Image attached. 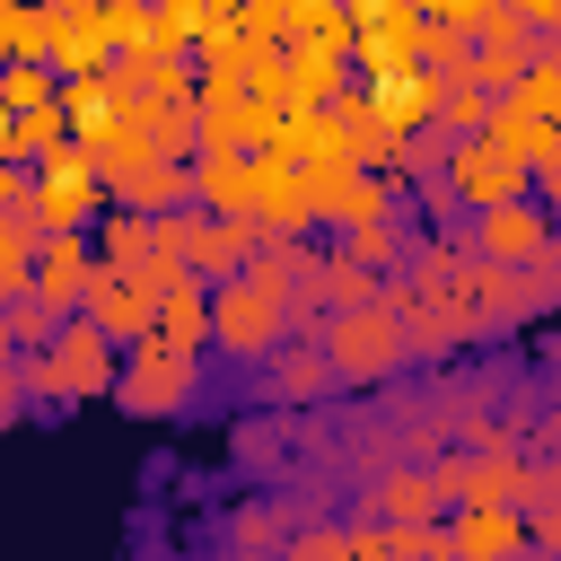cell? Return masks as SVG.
I'll return each instance as SVG.
<instances>
[{
    "label": "cell",
    "instance_id": "6da1fadb",
    "mask_svg": "<svg viewBox=\"0 0 561 561\" xmlns=\"http://www.w3.org/2000/svg\"><path fill=\"white\" fill-rule=\"evenodd\" d=\"M394 359H403V324H394V307L368 298V307H351V316L333 324V368H342V377H386Z\"/></svg>",
    "mask_w": 561,
    "mask_h": 561
},
{
    "label": "cell",
    "instance_id": "7a4b0ae2",
    "mask_svg": "<svg viewBox=\"0 0 561 561\" xmlns=\"http://www.w3.org/2000/svg\"><path fill=\"white\" fill-rule=\"evenodd\" d=\"M35 386H53V394H105V386H114V342H105L96 324H70V333L35 359Z\"/></svg>",
    "mask_w": 561,
    "mask_h": 561
},
{
    "label": "cell",
    "instance_id": "3957f363",
    "mask_svg": "<svg viewBox=\"0 0 561 561\" xmlns=\"http://www.w3.org/2000/svg\"><path fill=\"white\" fill-rule=\"evenodd\" d=\"M193 394V351L184 342H140L131 368H123V403L131 412H184Z\"/></svg>",
    "mask_w": 561,
    "mask_h": 561
},
{
    "label": "cell",
    "instance_id": "277c9868",
    "mask_svg": "<svg viewBox=\"0 0 561 561\" xmlns=\"http://www.w3.org/2000/svg\"><path fill=\"white\" fill-rule=\"evenodd\" d=\"M210 324H219V342L228 351H280V298L263 289V280H228L219 298H210Z\"/></svg>",
    "mask_w": 561,
    "mask_h": 561
},
{
    "label": "cell",
    "instance_id": "5b68a950",
    "mask_svg": "<svg viewBox=\"0 0 561 561\" xmlns=\"http://www.w3.org/2000/svg\"><path fill=\"white\" fill-rule=\"evenodd\" d=\"M88 280H96V263H88V245H79V237L35 245V289H44V307H79V298H88Z\"/></svg>",
    "mask_w": 561,
    "mask_h": 561
},
{
    "label": "cell",
    "instance_id": "8992f818",
    "mask_svg": "<svg viewBox=\"0 0 561 561\" xmlns=\"http://www.w3.org/2000/svg\"><path fill=\"white\" fill-rule=\"evenodd\" d=\"M96 210V175L70 158H44V228H79Z\"/></svg>",
    "mask_w": 561,
    "mask_h": 561
},
{
    "label": "cell",
    "instance_id": "52a82bcc",
    "mask_svg": "<svg viewBox=\"0 0 561 561\" xmlns=\"http://www.w3.org/2000/svg\"><path fill=\"white\" fill-rule=\"evenodd\" d=\"M456 175H465V193L491 210V202H508V184H517V158H508V149H491V140H473V149L456 158Z\"/></svg>",
    "mask_w": 561,
    "mask_h": 561
},
{
    "label": "cell",
    "instance_id": "ba28073f",
    "mask_svg": "<svg viewBox=\"0 0 561 561\" xmlns=\"http://www.w3.org/2000/svg\"><path fill=\"white\" fill-rule=\"evenodd\" d=\"M482 245L526 254V245H543V219H535V210H517V202H500V219H482Z\"/></svg>",
    "mask_w": 561,
    "mask_h": 561
},
{
    "label": "cell",
    "instance_id": "9c48e42d",
    "mask_svg": "<svg viewBox=\"0 0 561 561\" xmlns=\"http://www.w3.org/2000/svg\"><path fill=\"white\" fill-rule=\"evenodd\" d=\"M456 552H465V561H491V552H517V526H508V517H465V526H456Z\"/></svg>",
    "mask_w": 561,
    "mask_h": 561
},
{
    "label": "cell",
    "instance_id": "30bf717a",
    "mask_svg": "<svg viewBox=\"0 0 561 561\" xmlns=\"http://www.w3.org/2000/svg\"><path fill=\"white\" fill-rule=\"evenodd\" d=\"M9 96H18V105H44V96H53V79H44L35 61H18V70L0 79V105H9Z\"/></svg>",
    "mask_w": 561,
    "mask_h": 561
},
{
    "label": "cell",
    "instance_id": "8fae6325",
    "mask_svg": "<svg viewBox=\"0 0 561 561\" xmlns=\"http://www.w3.org/2000/svg\"><path fill=\"white\" fill-rule=\"evenodd\" d=\"M386 114H394V123L430 114V79H386Z\"/></svg>",
    "mask_w": 561,
    "mask_h": 561
},
{
    "label": "cell",
    "instance_id": "7c38bea8",
    "mask_svg": "<svg viewBox=\"0 0 561 561\" xmlns=\"http://www.w3.org/2000/svg\"><path fill=\"white\" fill-rule=\"evenodd\" d=\"M324 377H333V359H307V351H298V359H280V386H289V394H316Z\"/></svg>",
    "mask_w": 561,
    "mask_h": 561
}]
</instances>
